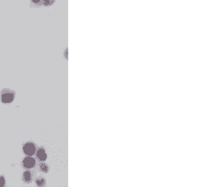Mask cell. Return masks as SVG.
<instances>
[{
	"label": "cell",
	"mask_w": 213,
	"mask_h": 187,
	"mask_svg": "<svg viewBox=\"0 0 213 187\" xmlns=\"http://www.w3.org/2000/svg\"><path fill=\"white\" fill-rule=\"evenodd\" d=\"M23 150H24L25 152V154L27 155H29V156H31L34 152H35V147L33 146L32 144H27L24 146V148H23Z\"/></svg>",
	"instance_id": "obj_1"
},
{
	"label": "cell",
	"mask_w": 213,
	"mask_h": 187,
	"mask_svg": "<svg viewBox=\"0 0 213 187\" xmlns=\"http://www.w3.org/2000/svg\"><path fill=\"white\" fill-rule=\"evenodd\" d=\"M23 165L26 168H32L35 165V160L31 157H27L24 161H23Z\"/></svg>",
	"instance_id": "obj_2"
},
{
	"label": "cell",
	"mask_w": 213,
	"mask_h": 187,
	"mask_svg": "<svg viewBox=\"0 0 213 187\" xmlns=\"http://www.w3.org/2000/svg\"><path fill=\"white\" fill-rule=\"evenodd\" d=\"M13 97H14L13 94H10V93L3 94L2 95V101H3V103H6V104L7 103H10L13 100Z\"/></svg>",
	"instance_id": "obj_3"
},
{
	"label": "cell",
	"mask_w": 213,
	"mask_h": 187,
	"mask_svg": "<svg viewBox=\"0 0 213 187\" xmlns=\"http://www.w3.org/2000/svg\"><path fill=\"white\" fill-rule=\"evenodd\" d=\"M37 157L41 161H45L47 159V153H45L44 149H39L37 151Z\"/></svg>",
	"instance_id": "obj_4"
},
{
	"label": "cell",
	"mask_w": 213,
	"mask_h": 187,
	"mask_svg": "<svg viewBox=\"0 0 213 187\" xmlns=\"http://www.w3.org/2000/svg\"><path fill=\"white\" fill-rule=\"evenodd\" d=\"M23 181L27 182V184L31 181V174H30L29 171H27V172L23 174Z\"/></svg>",
	"instance_id": "obj_5"
},
{
	"label": "cell",
	"mask_w": 213,
	"mask_h": 187,
	"mask_svg": "<svg viewBox=\"0 0 213 187\" xmlns=\"http://www.w3.org/2000/svg\"><path fill=\"white\" fill-rule=\"evenodd\" d=\"M36 184L38 186H44L45 185V180L44 178H38L36 180Z\"/></svg>",
	"instance_id": "obj_6"
},
{
	"label": "cell",
	"mask_w": 213,
	"mask_h": 187,
	"mask_svg": "<svg viewBox=\"0 0 213 187\" xmlns=\"http://www.w3.org/2000/svg\"><path fill=\"white\" fill-rule=\"evenodd\" d=\"M40 170H41V172L47 173V172H48V166L45 165V163H42L40 165Z\"/></svg>",
	"instance_id": "obj_7"
},
{
	"label": "cell",
	"mask_w": 213,
	"mask_h": 187,
	"mask_svg": "<svg viewBox=\"0 0 213 187\" xmlns=\"http://www.w3.org/2000/svg\"><path fill=\"white\" fill-rule=\"evenodd\" d=\"M55 2V0H44V5L45 6H50Z\"/></svg>",
	"instance_id": "obj_8"
},
{
	"label": "cell",
	"mask_w": 213,
	"mask_h": 187,
	"mask_svg": "<svg viewBox=\"0 0 213 187\" xmlns=\"http://www.w3.org/2000/svg\"><path fill=\"white\" fill-rule=\"evenodd\" d=\"M4 184H5V181H4V179L1 177L0 178V186H3Z\"/></svg>",
	"instance_id": "obj_9"
},
{
	"label": "cell",
	"mask_w": 213,
	"mask_h": 187,
	"mask_svg": "<svg viewBox=\"0 0 213 187\" xmlns=\"http://www.w3.org/2000/svg\"><path fill=\"white\" fill-rule=\"evenodd\" d=\"M32 1H33L34 3H38V2H40L41 0H32Z\"/></svg>",
	"instance_id": "obj_10"
}]
</instances>
